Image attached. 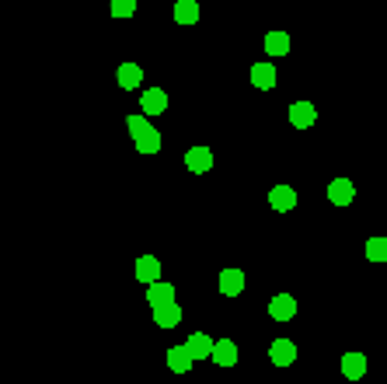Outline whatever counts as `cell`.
I'll list each match as a JSON object with an SVG mask.
<instances>
[{
	"label": "cell",
	"instance_id": "cell-1",
	"mask_svg": "<svg viewBox=\"0 0 387 384\" xmlns=\"http://www.w3.org/2000/svg\"><path fill=\"white\" fill-rule=\"evenodd\" d=\"M126 129H129V136L136 140V150L140 154H157L161 150V133L150 126V119H147V112H140V116H129L126 119Z\"/></svg>",
	"mask_w": 387,
	"mask_h": 384
},
{
	"label": "cell",
	"instance_id": "cell-2",
	"mask_svg": "<svg viewBox=\"0 0 387 384\" xmlns=\"http://www.w3.org/2000/svg\"><path fill=\"white\" fill-rule=\"evenodd\" d=\"M269 360L276 363V367H290V363H297V342L293 339H272L269 346Z\"/></svg>",
	"mask_w": 387,
	"mask_h": 384
},
{
	"label": "cell",
	"instance_id": "cell-3",
	"mask_svg": "<svg viewBox=\"0 0 387 384\" xmlns=\"http://www.w3.org/2000/svg\"><path fill=\"white\" fill-rule=\"evenodd\" d=\"M140 109L147 116H164L168 112V91L164 87H147L143 98H140Z\"/></svg>",
	"mask_w": 387,
	"mask_h": 384
},
{
	"label": "cell",
	"instance_id": "cell-4",
	"mask_svg": "<svg viewBox=\"0 0 387 384\" xmlns=\"http://www.w3.org/2000/svg\"><path fill=\"white\" fill-rule=\"evenodd\" d=\"M185 168L192 171V175H206V171L213 168V150L210 147H189L185 150Z\"/></svg>",
	"mask_w": 387,
	"mask_h": 384
},
{
	"label": "cell",
	"instance_id": "cell-5",
	"mask_svg": "<svg viewBox=\"0 0 387 384\" xmlns=\"http://www.w3.org/2000/svg\"><path fill=\"white\" fill-rule=\"evenodd\" d=\"M293 314H297L293 294H276V297L269 300V318L272 322H293Z\"/></svg>",
	"mask_w": 387,
	"mask_h": 384
},
{
	"label": "cell",
	"instance_id": "cell-6",
	"mask_svg": "<svg viewBox=\"0 0 387 384\" xmlns=\"http://www.w3.org/2000/svg\"><path fill=\"white\" fill-rule=\"evenodd\" d=\"M290 123L297 129H310L318 123V109H314L310 102H293V105H290Z\"/></svg>",
	"mask_w": 387,
	"mask_h": 384
},
{
	"label": "cell",
	"instance_id": "cell-7",
	"mask_svg": "<svg viewBox=\"0 0 387 384\" xmlns=\"http://www.w3.org/2000/svg\"><path fill=\"white\" fill-rule=\"evenodd\" d=\"M328 199H332L335 207H349V203L356 199V185H352L349 178H335V182H328Z\"/></svg>",
	"mask_w": 387,
	"mask_h": 384
},
{
	"label": "cell",
	"instance_id": "cell-8",
	"mask_svg": "<svg viewBox=\"0 0 387 384\" xmlns=\"http://www.w3.org/2000/svg\"><path fill=\"white\" fill-rule=\"evenodd\" d=\"M136 280H140L143 287L157 283V280H161V262L154 256H140L136 258Z\"/></svg>",
	"mask_w": 387,
	"mask_h": 384
},
{
	"label": "cell",
	"instance_id": "cell-9",
	"mask_svg": "<svg viewBox=\"0 0 387 384\" xmlns=\"http://www.w3.org/2000/svg\"><path fill=\"white\" fill-rule=\"evenodd\" d=\"M269 207H272V210H279V214H286V210H293V207H297V192H293L290 185H276V189L269 192Z\"/></svg>",
	"mask_w": 387,
	"mask_h": 384
},
{
	"label": "cell",
	"instance_id": "cell-10",
	"mask_svg": "<svg viewBox=\"0 0 387 384\" xmlns=\"http://www.w3.org/2000/svg\"><path fill=\"white\" fill-rule=\"evenodd\" d=\"M245 290V273L241 269H223L220 273V294L223 297H237Z\"/></svg>",
	"mask_w": 387,
	"mask_h": 384
},
{
	"label": "cell",
	"instance_id": "cell-11",
	"mask_svg": "<svg viewBox=\"0 0 387 384\" xmlns=\"http://www.w3.org/2000/svg\"><path fill=\"white\" fill-rule=\"evenodd\" d=\"M192 363H196V356L189 353V346H172L168 349V367H172L174 374H189Z\"/></svg>",
	"mask_w": 387,
	"mask_h": 384
},
{
	"label": "cell",
	"instance_id": "cell-12",
	"mask_svg": "<svg viewBox=\"0 0 387 384\" xmlns=\"http://www.w3.org/2000/svg\"><path fill=\"white\" fill-rule=\"evenodd\" d=\"M252 84H255L258 91H272V87H276V67H272L269 60H262V63L252 67Z\"/></svg>",
	"mask_w": 387,
	"mask_h": 384
},
{
	"label": "cell",
	"instance_id": "cell-13",
	"mask_svg": "<svg viewBox=\"0 0 387 384\" xmlns=\"http://www.w3.org/2000/svg\"><path fill=\"white\" fill-rule=\"evenodd\" d=\"M147 304H150V307H164V304H174V287H172V283H164V280L150 283V287H147Z\"/></svg>",
	"mask_w": 387,
	"mask_h": 384
},
{
	"label": "cell",
	"instance_id": "cell-14",
	"mask_svg": "<svg viewBox=\"0 0 387 384\" xmlns=\"http://www.w3.org/2000/svg\"><path fill=\"white\" fill-rule=\"evenodd\" d=\"M185 346H189V353L196 356V360H210L213 356V346L216 342L206 336V332H192L189 339H185Z\"/></svg>",
	"mask_w": 387,
	"mask_h": 384
},
{
	"label": "cell",
	"instance_id": "cell-15",
	"mask_svg": "<svg viewBox=\"0 0 387 384\" xmlns=\"http://www.w3.org/2000/svg\"><path fill=\"white\" fill-rule=\"evenodd\" d=\"M213 363L216 367H234V363H237V342L234 339H216Z\"/></svg>",
	"mask_w": 387,
	"mask_h": 384
},
{
	"label": "cell",
	"instance_id": "cell-16",
	"mask_svg": "<svg viewBox=\"0 0 387 384\" xmlns=\"http://www.w3.org/2000/svg\"><path fill=\"white\" fill-rule=\"evenodd\" d=\"M178 322H181L178 300H174V304H164V307H154V325H157V329H174Z\"/></svg>",
	"mask_w": 387,
	"mask_h": 384
},
{
	"label": "cell",
	"instance_id": "cell-17",
	"mask_svg": "<svg viewBox=\"0 0 387 384\" xmlns=\"http://www.w3.org/2000/svg\"><path fill=\"white\" fill-rule=\"evenodd\" d=\"M342 374L349 381H359L366 374V356L363 353H345L342 356Z\"/></svg>",
	"mask_w": 387,
	"mask_h": 384
},
{
	"label": "cell",
	"instance_id": "cell-18",
	"mask_svg": "<svg viewBox=\"0 0 387 384\" xmlns=\"http://www.w3.org/2000/svg\"><path fill=\"white\" fill-rule=\"evenodd\" d=\"M265 53H269V56H286V53H290V35H286L283 28H272V32L265 35Z\"/></svg>",
	"mask_w": 387,
	"mask_h": 384
},
{
	"label": "cell",
	"instance_id": "cell-19",
	"mask_svg": "<svg viewBox=\"0 0 387 384\" xmlns=\"http://www.w3.org/2000/svg\"><path fill=\"white\" fill-rule=\"evenodd\" d=\"M116 81H119V87L133 91V87L143 81V67H140V63H123V67L116 70Z\"/></svg>",
	"mask_w": 387,
	"mask_h": 384
},
{
	"label": "cell",
	"instance_id": "cell-20",
	"mask_svg": "<svg viewBox=\"0 0 387 384\" xmlns=\"http://www.w3.org/2000/svg\"><path fill=\"white\" fill-rule=\"evenodd\" d=\"M174 21L178 25H196L199 21V4L196 0H178L174 4Z\"/></svg>",
	"mask_w": 387,
	"mask_h": 384
},
{
	"label": "cell",
	"instance_id": "cell-21",
	"mask_svg": "<svg viewBox=\"0 0 387 384\" xmlns=\"http://www.w3.org/2000/svg\"><path fill=\"white\" fill-rule=\"evenodd\" d=\"M366 258L370 262H387V238H370L366 241Z\"/></svg>",
	"mask_w": 387,
	"mask_h": 384
},
{
	"label": "cell",
	"instance_id": "cell-22",
	"mask_svg": "<svg viewBox=\"0 0 387 384\" xmlns=\"http://www.w3.org/2000/svg\"><path fill=\"white\" fill-rule=\"evenodd\" d=\"M136 14V0H112V18H133Z\"/></svg>",
	"mask_w": 387,
	"mask_h": 384
}]
</instances>
